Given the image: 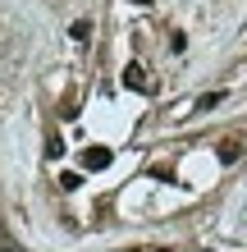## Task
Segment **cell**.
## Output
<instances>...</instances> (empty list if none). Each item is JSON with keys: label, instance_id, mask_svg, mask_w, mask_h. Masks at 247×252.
Listing matches in <instances>:
<instances>
[{"label": "cell", "instance_id": "11", "mask_svg": "<svg viewBox=\"0 0 247 252\" xmlns=\"http://www.w3.org/2000/svg\"><path fill=\"white\" fill-rule=\"evenodd\" d=\"M156 252H169V248H156Z\"/></svg>", "mask_w": 247, "mask_h": 252}, {"label": "cell", "instance_id": "3", "mask_svg": "<svg viewBox=\"0 0 247 252\" xmlns=\"http://www.w3.org/2000/svg\"><path fill=\"white\" fill-rule=\"evenodd\" d=\"M215 156H220V165H238V160H243V142L238 138H224L220 147H215Z\"/></svg>", "mask_w": 247, "mask_h": 252}, {"label": "cell", "instance_id": "10", "mask_svg": "<svg viewBox=\"0 0 247 252\" xmlns=\"http://www.w3.org/2000/svg\"><path fill=\"white\" fill-rule=\"evenodd\" d=\"M133 5H151V0H133Z\"/></svg>", "mask_w": 247, "mask_h": 252}, {"label": "cell", "instance_id": "1", "mask_svg": "<svg viewBox=\"0 0 247 252\" xmlns=\"http://www.w3.org/2000/svg\"><path fill=\"white\" fill-rule=\"evenodd\" d=\"M119 83L128 87V92H151V87H156V83H151V73H147V64H142V60H133V64H128Z\"/></svg>", "mask_w": 247, "mask_h": 252}, {"label": "cell", "instance_id": "9", "mask_svg": "<svg viewBox=\"0 0 247 252\" xmlns=\"http://www.w3.org/2000/svg\"><path fill=\"white\" fill-rule=\"evenodd\" d=\"M64 152V142H60V133H51V138H46V156H60Z\"/></svg>", "mask_w": 247, "mask_h": 252}, {"label": "cell", "instance_id": "4", "mask_svg": "<svg viewBox=\"0 0 247 252\" xmlns=\"http://www.w3.org/2000/svg\"><path fill=\"white\" fill-rule=\"evenodd\" d=\"M69 37H74L78 46H87V37H92V23H87V19H78L74 28H69Z\"/></svg>", "mask_w": 247, "mask_h": 252}, {"label": "cell", "instance_id": "8", "mask_svg": "<svg viewBox=\"0 0 247 252\" xmlns=\"http://www.w3.org/2000/svg\"><path fill=\"white\" fill-rule=\"evenodd\" d=\"M60 115H64V120H74V115H78V101L64 96V101H60Z\"/></svg>", "mask_w": 247, "mask_h": 252}, {"label": "cell", "instance_id": "7", "mask_svg": "<svg viewBox=\"0 0 247 252\" xmlns=\"http://www.w3.org/2000/svg\"><path fill=\"white\" fill-rule=\"evenodd\" d=\"M183 46H188V37H183V32H179V28H174V32H169V51H174V55H179V51H183Z\"/></svg>", "mask_w": 247, "mask_h": 252}, {"label": "cell", "instance_id": "6", "mask_svg": "<svg viewBox=\"0 0 247 252\" xmlns=\"http://www.w3.org/2000/svg\"><path fill=\"white\" fill-rule=\"evenodd\" d=\"M78 184H82V174H78V170H64V174H60V188H64V192H74Z\"/></svg>", "mask_w": 247, "mask_h": 252}, {"label": "cell", "instance_id": "5", "mask_svg": "<svg viewBox=\"0 0 247 252\" xmlns=\"http://www.w3.org/2000/svg\"><path fill=\"white\" fill-rule=\"evenodd\" d=\"M224 101V92H206V96H197V110H215Z\"/></svg>", "mask_w": 247, "mask_h": 252}, {"label": "cell", "instance_id": "2", "mask_svg": "<svg viewBox=\"0 0 247 252\" xmlns=\"http://www.w3.org/2000/svg\"><path fill=\"white\" fill-rule=\"evenodd\" d=\"M110 160H114L110 147H82V170H106Z\"/></svg>", "mask_w": 247, "mask_h": 252}]
</instances>
